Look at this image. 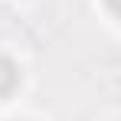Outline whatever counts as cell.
Instances as JSON below:
<instances>
[{"label": "cell", "instance_id": "obj_1", "mask_svg": "<svg viewBox=\"0 0 121 121\" xmlns=\"http://www.w3.org/2000/svg\"><path fill=\"white\" fill-rule=\"evenodd\" d=\"M17 85H20V69H17V62L7 59V56H0V98H10V95L17 92Z\"/></svg>", "mask_w": 121, "mask_h": 121}, {"label": "cell", "instance_id": "obj_2", "mask_svg": "<svg viewBox=\"0 0 121 121\" xmlns=\"http://www.w3.org/2000/svg\"><path fill=\"white\" fill-rule=\"evenodd\" d=\"M105 3H108V10H111V13L121 20V0H105Z\"/></svg>", "mask_w": 121, "mask_h": 121}]
</instances>
